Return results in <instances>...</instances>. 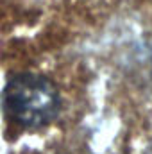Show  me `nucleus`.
I'll use <instances>...</instances> for the list:
<instances>
[{"instance_id":"nucleus-1","label":"nucleus","mask_w":152,"mask_h":154,"mask_svg":"<svg viewBox=\"0 0 152 154\" xmlns=\"http://www.w3.org/2000/svg\"><path fill=\"white\" fill-rule=\"evenodd\" d=\"M61 108L56 84L39 74H18L11 77L2 91L5 118L23 129H39L50 124Z\"/></svg>"}]
</instances>
